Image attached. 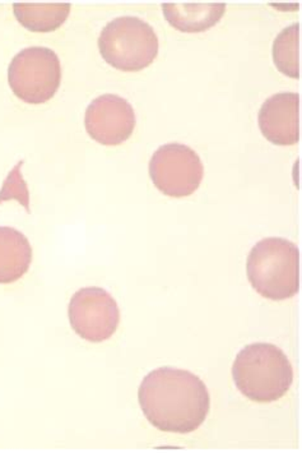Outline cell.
<instances>
[{"instance_id":"277c9868","label":"cell","mask_w":302,"mask_h":453,"mask_svg":"<svg viewBox=\"0 0 302 453\" xmlns=\"http://www.w3.org/2000/svg\"><path fill=\"white\" fill-rule=\"evenodd\" d=\"M158 37L149 23L138 17L112 19L99 37L101 56L114 68L138 72L151 65L158 54Z\"/></svg>"},{"instance_id":"6da1fadb","label":"cell","mask_w":302,"mask_h":453,"mask_svg":"<svg viewBox=\"0 0 302 453\" xmlns=\"http://www.w3.org/2000/svg\"><path fill=\"white\" fill-rule=\"evenodd\" d=\"M138 401L155 428L177 434L197 431L211 409V396L203 380L172 366L147 374L138 389Z\"/></svg>"},{"instance_id":"8fae6325","label":"cell","mask_w":302,"mask_h":453,"mask_svg":"<svg viewBox=\"0 0 302 453\" xmlns=\"http://www.w3.org/2000/svg\"><path fill=\"white\" fill-rule=\"evenodd\" d=\"M162 11L172 27L181 33L197 34L217 25L226 4H163Z\"/></svg>"},{"instance_id":"7a4b0ae2","label":"cell","mask_w":302,"mask_h":453,"mask_svg":"<svg viewBox=\"0 0 302 453\" xmlns=\"http://www.w3.org/2000/svg\"><path fill=\"white\" fill-rule=\"evenodd\" d=\"M232 377L238 391L255 403H275L291 388L293 369L286 354L273 343L247 345L236 357Z\"/></svg>"},{"instance_id":"8992f818","label":"cell","mask_w":302,"mask_h":453,"mask_svg":"<svg viewBox=\"0 0 302 453\" xmlns=\"http://www.w3.org/2000/svg\"><path fill=\"white\" fill-rule=\"evenodd\" d=\"M149 177L169 197L184 198L200 188L204 167L200 156L183 143L161 146L149 161Z\"/></svg>"},{"instance_id":"3957f363","label":"cell","mask_w":302,"mask_h":453,"mask_svg":"<svg viewBox=\"0 0 302 453\" xmlns=\"http://www.w3.org/2000/svg\"><path fill=\"white\" fill-rule=\"evenodd\" d=\"M247 279L263 298L281 302L300 291V250L283 238H266L250 250Z\"/></svg>"},{"instance_id":"4fadbf2b","label":"cell","mask_w":302,"mask_h":453,"mask_svg":"<svg viewBox=\"0 0 302 453\" xmlns=\"http://www.w3.org/2000/svg\"><path fill=\"white\" fill-rule=\"evenodd\" d=\"M300 23H293L282 30L273 44V60L281 73L300 78Z\"/></svg>"},{"instance_id":"30bf717a","label":"cell","mask_w":302,"mask_h":453,"mask_svg":"<svg viewBox=\"0 0 302 453\" xmlns=\"http://www.w3.org/2000/svg\"><path fill=\"white\" fill-rule=\"evenodd\" d=\"M33 262V248L25 234L0 226V284L19 281Z\"/></svg>"},{"instance_id":"9c48e42d","label":"cell","mask_w":302,"mask_h":453,"mask_svg":"<svg viewBox=\"0 0 302 453\" xmlns=\"http://www.w3.org/2000/svg\"><path fill=\"white\" fill-rule=\"evenodd\" d=\"M259 128L276 146H292L300 141V95H273L259 111Z\"/></svg>"},{"instance_id":"5b68a950","label":"cell","mask_w":302,"mask_h":453,"mask_svg":"<svg viewBox=\"0 0 302 453\" xmlns=\"http://www.w3.org/2000/svg\"><path fill=\"white\" fill-rule=\"evenodd\" d=\"M8 82L19 99L40 105L54 97L62 82V65L56 51L42 46L23 49L11 59Z\"/></svg>"},{"instance_id":"7c38bea8","label":"cell","mask_w":302,"mask_h":453,"mask_svg":"<svg viewBox=\"0 0 302 453\" xmlns=\"http://www.w3.org/2000/svg\"><path fill=\"white\" fill-rule=\"evenodd\" d=\"M71 4H14L17 21L33 33H51L67 21Z\"/></svg>"},{"instance_id":"52a82bcc","label":"cell","mask_w":302,"mask_h":453,"mask_svg":"<svg viewBox=\"0 0 302 453\" xmlns=\"http://www.w3.org/2000/svg\"><path fill=\"white\" fill-rule=\"evenodd\" d=\"M68 313L74 332L90 342L110 339L120 322L117 300L101 288H85L77 291L69 303Z\"/></svg>"},{"instance_id":"ba28073f","label":"cell","mask_w":302,"mask_h":453,"mask_svg":"<svg viewBox=\"0 0 302 453\" xmlns=\"http://www.w3.org/2000/svg\"><path fill=\"white\" fill-rule=\"evenodd\" d=\"M135 123L133 106L117 95H102L86 111V129L92 140L103 146L125 142L133 134Z\"/></svg>"}]
</instances>
